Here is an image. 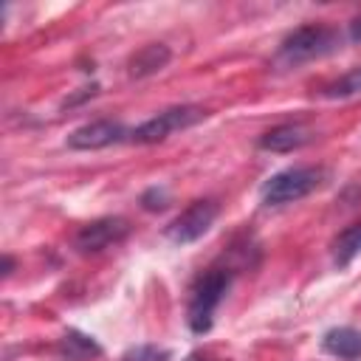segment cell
Segmentation results:
<instances>
[{
    "label": "cell",
    "instance_id": "cell-1",
    "mask_svg": "<svg viewBox=\"0 0 361 361\" xmlns=\"http://www.w3.org/2000/svg\"><path fill=\"white\" fill-rule=\"evenodd\" d=\"M338 45H341V34L333 25H316V23L299 25L279 42L276 62L293 68V65H302V62L322 59V56L333 54Z\"/></svg>",
    "mask_w": 361,
    "mask_h": 361
},
{
    "label": "cell",
    "instance_id": "cell-2",
    "mask_svg": "<svg viewBox=\"0 0 361 361\" xmlns=\"http://www.w3.org/2000/svg\"><path fill=\"white\" fill-rule=\"evenodd\" d=\"M231 285V274L223 268H209L200 274L189 290V305H186V324L192 333L203 336L214 324V310L223 302L226 290Z\"/></svg>",
    "mask_w": 361,
    "mask_h": 361
},
{
    "label": "cell",
    "instance_id": "cell-3",
    "mask_svg": "<svg viewBox=\"0 0 361 361\" xmlns=\"http://www.w3.org/2000/svg\"><path fill=\"white\" fill-rule=\"evenodd\" d=\"M322 183H324V169L322 166H288V169L271 175L262 183L259 195H262L265 206H285V203L307 197Z\"/></svg>",
    "mask_w": 361,
    "mask_h": 361
},
{
    "label": "cell",
    "instance_id": "cell-4",
    "mask_svg": "<svg viewBox=\"0 0 361 361\" xmlns=\"http://www.w3.org/2000/svg\"><path fill=\"white\" fill-rule=\"evenodd\" d=\"M206 116L209 113L203 107H197V104H175V107H166L158 116L147 118L135 130H130V141H135V144H158V141L169 138L172 133L186 130V127L203 121Z\"/></svg>",
    "mask_w": 361,
    "mask_h": 361
},
{
    "label": "cell",
    "instance_id": "cell-5",
    "mask_svg": "<svg viewBox=\"0 0 361 361\" xmlns=\"http://www.w3.org/2000/svg\"><path fill=\"white\" fill-rule=\"evenodd\" d=\"M220 209L214 200H195L189 209H183L166 228H164V237L175 245H186V243H195L200 240L217 220Z\"/></svg>",
    "mask_w": 361,
    "mask_h": 361
},
{
    "label": "cell",
    "instance_id": "cell-6",
    "mask_svg": "<svg viewBox=\"0 0 361 361\" xmlns=\"http://www.w3.org/2000/svg\"><path fill=\"white\" fill-rule=\"evenodd\" d=\"M130 138V130L121 121L113 118H99V121H87L82 127H76L68 135V147L71 149H102V147H113Z\"/></svg>",
    "mask_w": 361,
    "mask_h": 361
},
{
    "label": "cell",
    "instance_id": "cell-7",
    "mask_svg": "<svg viewBox=\"0 0 361 361\" xmlns=\"http://www.w3.org/2000/svg\"><path fill=\"white\" fill-rule=\"evenodd\" d=\"M127 220L121 217H102V220H93L87 226L79 228L76 234V248L82 254H96V251H104L110 245H116L118 240L127 237Z\"/></svg>",
    "mask_w": 361,
    "mask_h": 361
},
{
    "label": "cell",
    "instance_id": "cell-8",
    "mask_svg": "<svg viewBox=\"0 0 361 361\" xmlns=\"http://www.w3.org/2000/svg\"><path fill=\"white\" fill-rule=\"evenodd\" d=\"M307 141H310V130L305 124H276L259 138V147L268 152H293Z\"/></svg>",
    "mask_w": 361,
    "mask_h": 361
},
{
    "label": "cell",
    "instance_id": "cell-9",
    "mask_svg": "<svg viewBox=\"0 0 361 361\" xmlns=\"http://www.w3.org/2000/svg\"><path fill=\"white\" fill-rule=\"evenodd\" d=\"M324 353L336 358H358L361 355V333L353 327H333L322 338Z\"/></svg>",
    "mask_w": 361,
    "mask_h": 361
},
{
    "label": "cell",
    "instance_id": "cell-10",
    "mask_svg": "<svg viewBox=\"0 0 361 361\" xmlns=\"http://www.w3.org/2000/svg\"><path fill=\"white\" fill-rule=\"evenodd\" d=\"M166 62H169V48L161 42H152V45H144L141 51H135L130 56L127 71H130V76H149V73L161 71Z\"/></svg>",
    "mask_w": 361,
    "mask_h": 361
},
{
    "label": "cell",
    "instance_id": "cell-11",
    "mask_svg": "<svg viewBox=\"0 0 361 361\" xmlns=\"http://www.w3.org/2000/svg\"><path fill=\"white\" fill-rule=\"evenodd\" d=\"M358 254H361V223H353L333 240V262L338 268H347Z\"/></svg>",
    "mask_w": 361,
    "mask_h": 361
},
{
    "label": "cell",
    "instance_id": "cell-12",
    "mask_svg": "<svg viewBox=\"0 0 361 361\" xmlns=\"http://www.w3.org/2000/svg\"><path fill=\"white\" fill-rule=\"evenodd\" d=\"M355 93H361V68H353L350 73H344L341 79H336L333 85L324 87L327 99H347V96H355Z\"/></svg>",
    "mask_w": 361,
    "mask_h": 361
},
{
    "label": "cell",
    "instance_id": "cell-13",
    "mask_svg": "<svg viewBox=\"0 0 361 361\" xmlns=\"http://www.w3.org/2000/svg\"><path fill=\"white\" fill-rule=\"evenodd\" d=\"M124 361H166V350H158V347H152V344L135 347L133 353L124 355Z\"/></svg>",
    "mask_w": 361,
    "mask_h": 361
},
{
    "label": "cell",
    "instance_id": "cell-14",
    "mask_svg": "<svg viewBox=\"0 0 361 361\" xmlns=\"http://www.w3.org/2000/svg\"><path fill=\"white\" fill-rule=\"evenodd\" d=\"M166 200H169L166 189H158V186H152V189H147V192L141 195V206H144V209H149V212L164 209V206H166Z\"/></svg>",
    "mask_w": 361,
    "mask_h": 361
},
{
    "label": "cell",
    "instance_id": "cell-15",
    "mask_svg": "<svg viewBox=\"0 0 361 361\" xmlns=\"http://www.w3.org/2000/svg\"><path fill=\"white\" fill-rule=\"evenodd\" d=\"M350 39H353V42H361V17H355V20L350 23Z\"/></svg>",
    "mask_w": 361,
    "mask_h": 361
},
{
    "label": "cell",
    "instance_id": "cell-16",
    "mask_svg": "<svg viewBox=\"0 0 361 361\" xmlns=\"http://www.w3.org/2000/svg\"><path fill=\"white\" fill-rule=\"evenodd\" d=\"M11 268H14V259H11V257H3V276H8Z\"/></svg>",
    "mask_w": 361,
    "mask_h": 361
}]
</instances>
